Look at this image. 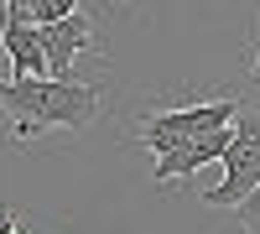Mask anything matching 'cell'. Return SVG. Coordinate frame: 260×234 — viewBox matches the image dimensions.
Returning a JSON list of instances; mask_svg holds the SVG:
<instances>
[{
	"instance_id": "ba28073f",
	"label": "cell",
	"mask_w": 260,
	"mask_h": 234,
	"mask_svg": "<svg viewBox=\"0 0 260 234\" xmlns=\"http://www.w3.org/2000/svg\"><path fill=\"white\" fill-rule=\"evenodd\" d=\"M245 83L260 94V47H255V57H250V68H245Z\"/></svg>"
},
{
	"instance_id": "7a4b0ae2",
	"label": "cell",
	"mask_w": 260,
	"mask_h": 234,
	"mask_svg": "<svg viewBox=\"0 0 260 234\" xmlns=\"http://www.w3.org/2000/svg\"><path fill=\"white\" fill-rule=\"evenodd\" d=\"M234 115H240V99L234 94L203 99V104H161V110H146L136 125H130V141L146 146L151 156H172V151H182V146L234 125Z\"/></svg>"
},
{
	"instance_id": "277c9868",
	"label": "cell",
	"mask_w": 260,
	"mask_h": 234,
	"mask_svg": "<svg viewBox=\"0 0 260 234\" xmlns=\"http://www.w3.org/2000/svg\"><path fill=\"white\" fill-rule=\"evenodd\" d=\"M37 37H42V57H47V78H78L73 73L78 57L99 47V26H94V16H83V11L52 21V26H37Z\"/></svg>"
},
{
	"instance_id": "3957f363",
	"label": "cell",
	"mask_w": 260,
	"mask_h": 234,
	"mask_svg": "<svg viewBox=\"0 0 260 234\" xmlns=\"http://www.w3.org/2000/svg\"><path fill=\"white\" fill-rule=\"evenodd\" d=\"M224 182H213L203 203L208 208H234L250 187L260 182V104H240V115L229 125V146H224Z\"/></svg>"
},
{
	"instance_id": "52a82bcc",
	"label": "cell",
	"mask_w": 260,
	"mask_h": 234,
	"mask_svg": "<svg viewBox=\"0 0 260 234\" xmlns=\"http://www.w3.org/2000/svg\"><path fill=\"white\" fill-rule=\"evenodd\" d=\"M0 234H31L26 224H21V214H16L11 203H0Z\"/></svg>"
},
{
	"instance_id": "8992f818",
	"label": "cell",
	"mask_w": 260,
	"mask_h": 234,
	"mask_svg": "<svg viewBox=\"0 0 260 234\" xmlns=\"http://www.w3.org/2000/svg\"><path fill=\"white\" fill-rule=\"evenodd\" d=\"M234 214H240V224H245V234H260V182L250 187V193L234 203Z\"/></svg>"
},
{
	"instance_id": "6da1fadb",
	"label": "cell",
	"mask_w": 260,
	"mask_h": 234,
	"mask_svg": "<svg viewBox=\"0 0 260 234\" xmlns=\"http://www.w3.org/2000/svg\"><path fill=\"white\" fill-rule=\"evenodd\" d=\"M99 110L104 89L83 78H0V136L11 146L52 130H89Z\"/></svg>"
},
{
	"instance_id": "5b68a950",
	"label": "cell",
	"mask_w": 260,
	"mask_h": 234,
	"mask_svg": "<svg viewBox=\"0 0 260 234\" xmlns=\"http://www.w3.org/2000/svg\"><path fill=\"white\" fill-rule=\"evenodd\" d=\"M0 47L11 57V73L16 78H47V57H42V37L31 21H6V37Z\"/></svg>"
}]
</instances>
